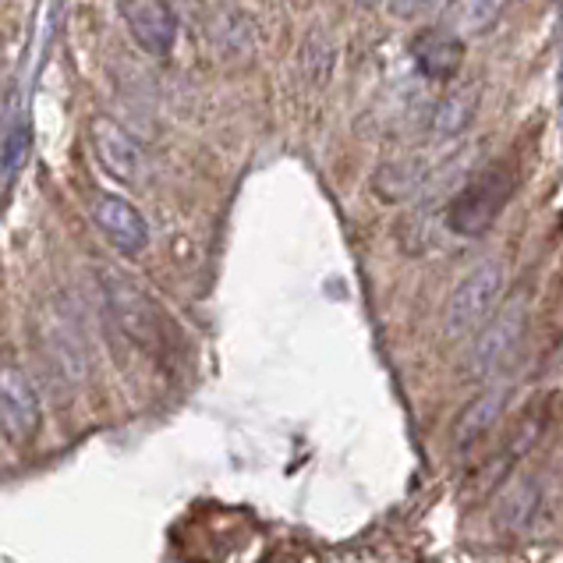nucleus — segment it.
I'll return each instance as SVG.
<instances>
[{
	"instance_id": "f257e3e1",
	"label": "nucleus",
	"mask_w": 563,
	"mask_h": 563,
	"mask_svg": "<svg viewBox=\"0 0 563 563\" xmlns=\"http://www.w3.org/2000/svg\"><path fill=\"white\" fill-rule=\"evenodd\" d=\"M510 196H514V170L507 164H493L454 196V202L446 209V228L461 238L486 234L496 223V217L504 213Z\"/></svg>"
},
{
	"instance_id": "f03ea898",
	"label": "nucleus",
	"mask_w": 563,
	"mask_h": 563,
	"mask_svg": "<svg viewBox=\"0 0 563 563\" xmlns=\"http://www.w3.org/2000/svg\"><path fill=\"white\" fill-rule=\"evenodd\" d=\"M504 291V266L500 263H482L475 266L468 277H464L454 295L446 301V333L450 336H464L468 330L482 327V319L493 312L496 298Z\"/></svg>"
},
{
	"instance_id": "7ed1b4c3",
	"label": "nucleus",
	"mask_w": 563,
	"mask_h": 563,
	"mask_svg": "<svg viewBox=\"0 0 563 563\" xmlns=\"http://www.w3.org/2000/svg\"><path fill=\"white\" fill-rule=\"evenodd\" d=\"M525 330H528V305L518 298V301H510L507 309L496 312L486 323V330L478 333V341L468 355V373L482 379V376H493L496 368H504L514 351H518V344L525 341Z\"/></svg>"
},
{
	"instance_id": "20e7f679",
	"label": "nucleus",
	"mask_w": 563,
	"mask_h": 563,
	"mask_svg": "<svg viewBox=\"0 0 563 563\" xmlns=\"http://www.w3.org/2000/svg\"><path fill=\"white\" fill-rule=\"evenodd\" d=\"M124 25L132 40L153 57H167L178 40V14L167 0H121Z\"/></svg>"
},
{
	"instance_id": "39448f33",
	"label": "nucleus",
	"mask_w": 563,
	"mask_h": 563,
	"mask_svg": "<svg viewBox=\"0 0 563 563\" xmlns=\"http://www.w3.org/2000/svg\"><path fill=\"white\" fill-rule=\"evenodd\" d=\"M0 422L11 440H32L43 422L40 397L29 376L14 365H0Z\"/></svg>"
},
{
	"instance_id": "423d86ee",
	"label": "nucleus",
	"mask_w": 563,
	"mask_h": 563,
	"mask_svg": "<svg viewBox=\"0 0 563 563\" xmlns=\"http://www.w3.org/2000/svg\"><path fill=\"white\" fill-rule=\"evenodd\" d=\"M92 220L103 231V238L124 255H139L150 245V223L139 209L121 196H96L92 199Z\"/></svg>"
},
{
	"instance_id": "0eeeda50",
	"label": "nucleus",
	"mask_w": 563,
	"mask_h": 563,
	"mask_svg": "<svg viewBox=\"0 0 563 563\" xmlns=\"http://www.w3.org/2000/svg\"><path fill=\"white\" fill-rule=\"evenodd\" d=\"M89 139L96 159L107 167V174H114L118 181H139L142 174V150L139 142L124 132L114 118H92L89 124Z\"/></svg>"
},
{
	"instance_id": "6e6552de",
	"label": "nucleus",
	"mask_w": 563,
	"mask_h": 563,
	"mask_svg": "<svg viewBox=\"0 0 563 563\" xmlns=\"http://www.w3.org/2000/svg\"><path fill=\"white\" fill-rule=\"evenodd\" d=\"M411 60L432 82H450L464 64V40L443 29H426L411 40Z\"/></svg>"
},
{
	"instance_id": "1a4fd4ad",
	"label": "nucleus",
	"mask_w": 563,
	"mask_h": 563,
	"mask_svg": "<svg viewBox=\"0 0 563 563\" xmlns=\"http://www.w3.org/2000/svg\"><path fill=\"white\" fill-rule=\"evenodd\" d=\"M539 507H542V482L536 475H528V478L510 482V489L500 496V504L493 510V521L500 532L518 536L539 518Z\"/></svg>"
},
{
	"instance_id": "9d476101",
	"label": "nucleus",
	"mask_w": 563,
	"mask_h": 563,
	"mask_svg": "<svg viewBox=\"0 0 563 563\" xmlns=\"http://www.w3.org/2000/svg\"><path fill=\"white\" fill-rule=\"evenodd\" d=\"M507 4L510 0H450V4L443 8L440 29L450 32V36H457V40L482 36V32H489L496 22H500Z\"/></svg>"
},
{
	"instance_id": "9b49d317",
	"label": "nucleus",
	"mask_w": 563,
	"mask_h": 563,
	"mask_svg": "<svg viewBox=\"0 0 563 563\" xmlns=\"http://www.w3.org/2000/svg\"><path fill=\"white\" fill-rule=\"evenodd\" d=\"M504 405H507V386H496V390L478 394L472 405L464 408V415L457 418V426H454V446L457 450H468L475 440H482V432L493 429L496 418L504 415Z\"/></svg>"
},
{
	"instance_id": "f8f14e48",
	"label": "nucleus",
	"mask_w": 563,
	"mask_h": 563,
	"mask_svg": "<svg viewBox=\"0 0 563 563\" xmlns=\"http://www.w3.org/2000/svg\"><path fill=\"white\" fill-rule=\"evenodd\" d=\"M46 351H51V358L64 379L78 383L86 376V351L78 344V333L68 319L57 312L51 316V323H46Z\"/></svg>"
},
{
	"instance_id": "ddd939ff",
	"label": "nucleus",
	"mask_w": 563,
	"mask_h": 563,
	"mask_svg": "<svg viewBox=\"0 0 563 563\" xmlns=\"http://www.w3.org/2000/svg\"><path fill=\"white\" fill-rule=\"evenodd\" d=\"M422 181H426L422 159H394V164L379 167V174L373 178V188L383 202H405L422 188Z\"/></svg>"
},
{
	"instance_id": "4468645a",
	"label": "nucleus",
	"mask_w": 563,
	"mask_h": 563,
	"mask_svg": "<svg viewBox=\"0 0 563 563\" xmlns=\"http://www.w3.org/2000/svg\"><path fill=\"white\" fill-rule=\"evenodd\" d=\"M478 110V89H454L432 110V135L440 139H457L464 128L475 121Z\"/></svg>"
},
{
	"instance_id": "2eb2a0df",
	"label": "nucleus",
	"mask_w": 563,
	"mask_h": 563,
	"mask_svg": "<svg viewBox=\"0 0 563 563\" xmlns=\"http://www.w3.org/2000/svg\"><path fill=\"white\" fill-rule=\"evenodd\" d=\"M29 124H11V132L0 142V181L19 178V170L29 159Z\"/></svg>"
},
{
	"instance_id": "dca6fc26",
	"label": "nucleus",
	"mask_w": 563,
	"mask_h": 563,
	"mask_svg": "<svg viewBox=\"0 0 563 563\" xmlns=\"http://www.w3.org/2000/svg\"><path fill=\"white\" fill-rule=\"evenodd\" d=\"M220 43H223V51L228 54H249V46H252V29H249V19L245 14H223L220 19Z\"/></svg>"
},
{
	"instance_id": "f3484780",
	"label": "nucleus",
	"mask_w": 563,
	"mask_h": 563,
	"mask_svg": "<svg viewBox=\"0 0 563 563\" xmlns=\"http://www.w3.org/2000/svg\"><path fill=\"white\" fill-rule=\"evenodd\" d=\"M305 71L312 75V82H323V78L333 71V46L327 43L323 32H316L305 43Z\"/></svg>"
},
{
	"instance_id": "a211bd4d",
	"label": "nucleus",
	"mask_w": 563,
	"mask_h": 563,
	"mask_svg": "<svg viewBox=\"0 0 563 563\" xmlns=\"http://www.w3.org/2000/svg\"><path fill=\"white\" fill-rule=\"evenodd\" d=\"M539 432H542V415L532 411V415H528L525 422L518 426V432H514V440H510V446L500 454V461H504V464H514L521 454H528V450H532V443L539 440Z\"/></svg>"
},
{
	"instance_id": "6ab92c4d",
	"label": "nucleus",
	"mask_w": 563,
	"mask_h": 563,
	"mask_svg": "<svg viewBox=\"0 0 563 563\" xmlns=\"http://www.w3.org/2000/svg\"><path fill=\"white\" fill-rule=\"evenodd\" d=\"M443 4V0H390V14L394 19H426L429 11H437Z\"/></svg>"
},
{
	"instance_id": "aec40b11",
	"label": "nucleus",
	"mask_w": 563,
	"mask_h": 563,
	"mask_svg": "<svg viewBox=\"0 0 563 563\" xmlns=\"http://www.w3.org/2000/svg\"><path fill=\"white\" fill-rule=\"evenodd\" d=\"M358 8H376V4H383V0H355Z\"/></svg>"
}]
</instances>
